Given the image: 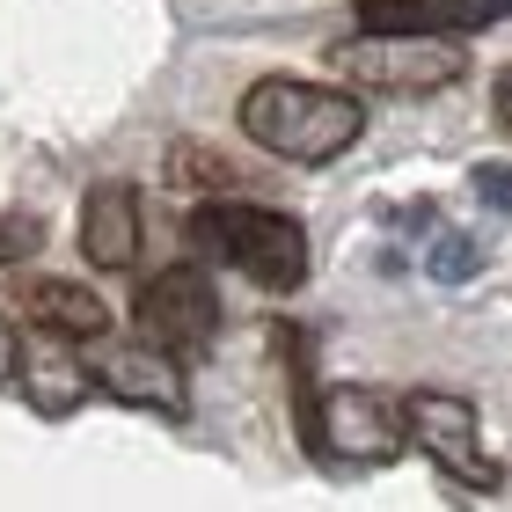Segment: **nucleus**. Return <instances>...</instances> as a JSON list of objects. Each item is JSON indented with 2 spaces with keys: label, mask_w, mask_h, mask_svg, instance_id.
<instances>
[{
  "label": "nucleus",
  "mask_w": 512,
  "mask_h": 512,
  "mask_svg": "<svg viewBox=\"0 0 512 512\" xmlns=\"http://www.w3.org/2000/svg\"><path fill=\"white\" fill-rule=\"evenodd\" d=\"M15 352H22V344H15V322H8V315H0V388H8V381H15Z\"/></svg>",
  "instance_id": "15"
},
{
  "label": "nucleus",
  "mask_w": 512,
  "mask_h": 512,
  "mask_svg": "<svg viewBox=\"0 0 512 512\" xmlns=\"http://www.w3.org/2000/svg\"><path fill=\"white\" fill-rule=\"evenodd\" d=\"M139 249H147V205H139V191L125 176L88 183V198H81V256L96 271H132Z\"/></svg>",
  "instance_id": "9"
},
{
  "label": "nucleus",
  "mask_w": 512,
  "mask_h": 512,
  "mask_svg": "<svg viewBox=\"0 0 512 512\" xmlns=\"http://www.w3.org/2000/svg\"><path fill=\"white\" fill-rule=\"evenodd\" d=\"M15 308L30 330H66V337H81V344H96L110 330V308H103V293L96 286H74V278H52V271H30L15 286Z\"/></svg>",
  "instance_id": "10"
},
{
  "label": "nucleus",
  "mask_w": 512,
  "mask_h": 512,
  "mask_svg": "<svg viewBox=\"0 0 512 512\" xmlns=\"http://www.w3.org/2000/svg\"><path fill=\"white\" fill-rule=\"evenodd\" d=\"M469 191L483 205H498V213H512V161H476L469 169Z\"/></svg>",
  "instance_id": "14"
},
{
  "label": "nucleus",
  "mask_w": 512,
  "mask_h": 512,
  "mask_svg": "<svg viewBox=\"0 0 512 512\" xmlns=\"http://www.w3.org/2000/svg\"><path fill=\"white\" fill-rule=\"evenodd\" d=\"M198 256L256 278L264 293H300L308 286V227L286 205H256V198H198V213L183 220Z\"/></svg>",
  "instance_id": "2"
},
{
  "label": "nucleus",
  "mask_w": 512,
  "mask_h": 512,
  "mask_svg": "<svg viewBox=\"0 0 512 512\" xmlns=\"http://www.w3.org/2000/svg\"><path fill=\"white\" fill-rule=\"evenodd\" d=\"M242 132L278 161H300V169H322V161L352 154L366 139V103L359 88H330V81H300V74H264L242 88L235 103Z\"/></svg>",
  "instance_id": "1"
},
{
  "label": "nucleus",
  "mask_w": 512,
  "mask_h": 512,
  "mask_svg": "<svg viewBox=\"0 0 512 512\" xmlns=\"http://www.w3.org/2000/svg\"><path fill=\"white\" fill-rule=\"evenodd\" d=\"M132 330L139 337H154V344H169V352H205V344L220 337V286H213V271L205 264H169V271H154L147 286L132 293Z\"/></svg>",
  "instance_id": "6"
},
{
  "label": "nucleus",
  "mask_w": 512,
  "mask_h": 512,
  "mask_svg": "<svg viewBox=\"0 0 512 512\" xmlns=\"http://www.w3.org/2000/svg\"><path fill=\"white\" fill-rule=\"evenodd\" d=\"M15 381H22V403H30L37 417H74L88 395H96V366H88L81 337L37 330V337L15 352Z\"/></svg>",
  "instance_id": "8"
},
{
  "label": "nucleus",
  "mask_w": 512,
  "mask_h": 512,
  "mask_svg": "<svg viewBox=\"0 0 512 512\" xmlns=\"http://www.w3.org/2000/svg\"><path fill=\"white\" fill-rule=\"evenodd\" d=\"M476 242L469 235H439L432 242V286H461V278H476Z\"/></svg>",
  "instance_id": "13"
},
{
  "label": "nucleus",
  "mask_w": 512,
  "mask_h": 512,
  "mask_svg": "<svg viewBox=\"0 0 512 512\" xmlns=\"http://www.w3.org/2000/svg\"><path fill=\"white\" fill-rule=\"evenodd\" d=\"M88 366H96V395H110V403L125 410H154V417H191V381H183V352H169V344H103L88 352Z\"/></svg>",
  "instance_id": "7"
},
{
  "label": "nucleus",
  "mask_w": 512,
  "mask_h": 512,
  "mask_svg": "<svg viewBox=\"0 0 512 512\" xmlns=\"http://www.w3.org/2000/svg\"><path fill=\"white\" fill-rule=\"evenodd\" d=\"M403 425H410V447L425 454L454 491L491 498L505 483V461L483 447V417H476L469 395H454V388H410L403 395Z\"/></svg>",
  "instance_id": "4"
},
{
  "label": "nucleus",
  "mask_w": 512,
  "mask_h": 512,
  "mask_svg": "<svg viewBox=\"0 0 512 512\" xmlns=\"http://www.w3.org/2000/svg\"><path fill=\"white\" fill-rule=\"evenodd\" d=\"M330 66L359 96H439L469 74V44L454 30H403V22H366L337 37Z\"/></svg>",
  "instance_id": "3"
},
{
  "label": "nucleus",
  "mask_w": 512,
  "mask_h": 512,
  "mask_svg": "<svg viewBox=\"0 0 512 512\" xmlns=\"http://www.w3.org/2000/svg\"><path fill=\"white\" fill-rule=\"evenodd\" d=\"M498 118H505V132H512V74L498 81Z\"/></svg>",
  "instance_id": "16"
},
{
  "label": "nucleus",
  "mask_w": 512,
  "mask_h": 512,
  "mask_svg": "<svg viewBox=\"0 0 512 512\" xmlns=\"http://www.w3.org/2000/svg\"><path fill=\"white\" fill-rule=\"evenodd\" d=\"M352 8H366V15H381V8H410V0H352Z\"/></svg>",
  "instance_id": "17"
},
{
  "label": "nucleus",
  "mask_w": 512,
  "mask_h": 512,
  "mask_svg": "<svg viewBox=\"0 0 512 512\" xmlns=\"http://www.w3.org/2000/svg\"><path fill=\"white\" fill-rule=\"evenodd\" d=\"M169 183H176V191H198V198H227L242 183V169L220 147H191V139H176V147H169Z\"/></svg>",
  "instance_id": "11"
},
{
  "label": "nucleus",
  "mask_w": 512,
  "mask_h": 512,
  "mask_svg": "<svg viewBox=\"0 0 512 512\" xmlns=\"http://www.w3.org/2000/svg\"><path fill=\"white\" fill-rule=\"evenodd\" d=\"M403 447H410L403 395H381V388H366V381H337V388L315 395L308 454L337 461V469H388Z\"/></svg>",
  "instance_id": "5"
},
{
  "label": "nucleus",
  "mask_w": 512,
  "mask_h": 512,
  "mask_svg": "<svg viewBox=\"0 0 512 512\" xmlns=\"http://www.w3.org/2000/svg\"><path fill=\"white\" fill-rule=\"evenodd\" d=\"M44 249V227L30 213H0V271H22Z\"/></svg>",
  "instance_id": "12"
}]
</instances>
